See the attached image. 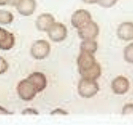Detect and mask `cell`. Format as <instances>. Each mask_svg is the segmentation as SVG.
<instances>
[{"instance_id": "d6986e66", "label": "cell", "mask_w": 133, "mask_h": 125, "mask_svg": "<svg viewBox=\"0 0 133 125\" xmlns=\"http://www.w3.org/2000/svg\"><path fill=\"white\" fill-rule=\"evenodd\" d=\"M123 115H133V104H127L122 109Z\"/></svg>"}, {"instance_id": "7a4b0ae2", "label": "cell", "mask_w": 133, "mask_h": 125, "mask_svg": "<svg viewBox=\"0 0 133 125\" xmlns=\"http://www.w3.org/2000/svg\"><path fill=\"white\" fill-rule=\"evenodd\" d=\"M100 89L99 84L94 80L82 78L78 84V92L84 98H91L97 95Z\"/></svg>"}, {"instance_id": "7402d4cb", "label": "cell", "mask_w": 133, "mask_h": 125, "mask_svg": "<svg viewBox=\"0 0 133 125\" xmlns=\"http://www.w3.org/2000/svg\"><path fill=\"white\" fill-rule=\"evenodd\" d=\"M12 114H14V112H10L7 109H5V107L0 106V115H12Z\"/></svg>"}, {"instance_id": "8fae6325", "label": "cell", "mask_w": 133, "mask_h": 125, "mask_svg": "<svg viewBox=\"0 0 133 125\" xmlns=\"http://www.w3.org/2000/svg\"><path fill=\"white\" fill-rule=\"evenodd\" d=\"M16 10L23 16H30L36 8V0H20L16 5Z\"/></svg>"}, {"instance_id": "44dd1931", "label": "cell", "mask_w": 133, "mask_h": 125, "mask_svg": "<svg viewBox=\"0 0 133 125\" xmlns=\"http://www.w3.org/2000/svg\"><path fill=\"white\" fill-rule=\"evenodd\" d=\"M50 115H61V116H66L68 115V112L66 110L61 109V108H57V109H55L52 110V112H50Z\"/></svg>"}, {"instance_id": "ac0fdd59", "label": "cell", "mask_w": 133, "mask_h": 125, "mask_svg": "<svg viewBox=\"0 0 133 125\" xmlns=\"http://www.w3.org/2000/svg\"><path fill=\"white\" fill-rule=\"evenodd\" d=\"M8 67H9V65L6 61V60L0 55V75H2L7 72Z\"/></svg>"}, {"instance_id": "6da1fadb", "label": "cell", "mask_w": 133, "mask_h": 125, "mask_svg": "<svg viewBox=\"0 0 133 125\" xmlns=\"http://www.w3.org/2000/svg\"><path fill=\"white\" fill-rule=\"evenodd\" d=\"M77 66L82 78L96 81L101 75V65L93 54L81 51L77 58Z\"/></svg>"}, {"instance_id": "7c38bea8", "label": "cell", "mask_w": 133, "mask_h": 125, "mask_svg": "<svg viewBox=\"0 0 133 125\" xmlns=\"http://www.w3.org/2000/svg\"><path fill=\"white\" fill-rule=\"evenodd\" d=\"M30 81L33 84V86L36 87L38 93L42 92L43 90L45 89L48 85L47 77L42 72H36L30 74L28 77Z\"/></svg>"}, {"instance_id": "3957f363", "label": "cell", "mask_w": 133, "mask_h": 125, "mask_svg": "<svg viewBox=\"0 0 133 125\" xmlns=\"http://www.w3.org/2000/svg\"><path fill=\"white\" fill-rule=\"evenodd\" d=\"M16 90L19 98L24 101H32L38 93L36 87L28 78L23 79L19 82Z\"/></svg>"}, {"instance_id": "2e32d148", "label": "cell", "mask_w": 133, "mask_h": 125, "mask_svg": "<svg viewBox=\"0 0 133 125\" xmlns=\"http://www.w3.org/2000/svg\"><path fill=\"white\" fill-rule=\"evenodd\" d=\"M124 58L127 62L133 64V43L125 47L124 50Z\"/></svg>"}, {"instance_id": "ba28073f", "label": "cell", "mask_w": 133, "mask_h": 125, "mask_svg": "<svg viewBox=\"0 0 133 125\" xmlns=\"http://www.w3.org/2000/svg\"><path fill=\"white\" fill-rule=\"evenodd\" d=\"M112 90L115 95H122L126 94L129 89V81L124 76H118L112 81Z\"/></svg>"}, {"instance_id": "30bf717a", "label": "cell", "mask_w": 133, "mask_h": 125, "mask_svg": "<svg viewBox=\"0 0 133 125\" xmlns=\"http://www.w3.org/2000/svg\"><path fill=\"white\" fill-rule=\"evenodd\" d=\"M15 37L6 29L0 28V49L9 51L14 46Z\"/></svg>"}, {"instance_id": "ffe728a7", "label": "cell", "mask_w": 133, "mask_h": 125, "mask_svg": "<svg viewBox=\"0 0 133 125\" xmlns=\"http://www.w3.org/2000/svg\"><path fill=\"white\" fill-rule=\"evenodd\" d=\"M22 115H38V112L37 110L33 109V108H27L22 112Z\"/></svg>"}, {"instance_id": "277c9868", "label": "cell", "mask_w": 133, "mask_h": 125, "mask_svg": "<svg viewBox=\"0 0 133 125\" xmlns=\"http://www.w3.org/2000/svg\"><path fill=\"white\" fill-rule=\"evenodd\" d=\"M50 50V45L47 40L38 39L32 45L30 54L36 60H44L49 56Z\"/></svg>"}, {"instance_id": "4fadbf2b", "label": "cell", "mask_w": 133, "mask_h": 125, "mask_svg": "<svg viewBox=\"0 0 133 125\" xmlns=\"http://www.w3.org/2000/svg\"><path fill=\"white\" fill-rule=\"evenodd\" d=\"M118 37L124 41H130L133 39V22H124L117 29Z\"/></svg>"}, {"instance_id": "e0dca14e", "label": "cell", "mask_w": 133, "mask_h": 125, "mask_svg": "<svg viewBox=\"0 0 133 125\" xmlns=\"http://www.w3.org/2000/svg\"><path fill=\"white\" fill-rule=\"evenodd\" d=\"M117 2L118 0H100L98 5L104 8H110L113 7Z\"/></svg>"}, {"instance_id": "cb8c5ba5", "label": "cell", "mask_w": 133, "mask_h": 125, "mask_svg": "<svg viewBox=\"0 0 133 125\" xmlns=\"http://www.w3.org/2000/svg\"><path fill=\"white\" fill-rule=\"evenodd\" d=\"M19 1H20V0H10L9 5H8L16 7V5H17V4L19 3Z\"/></svg>"}, {"instance_id": "9a60e30c", "label": "cell", "mask_w": 133, "mask_h": 125, "mask_svg": "<svg viewBox=\"0 0 133 125\" xmlns=\"http://www.w3.org/2000/svg\"><path fill=\"white\" fill-rule=\"evenodd\" d=\"M14 19L11 12L5 10H0V25L10 24Z\"/></svg>"}, {"instance_id": "5bb4252c", "label": "cell", "mask_w": 133, "mask_h": 125, "mask_svg": "<svg viewBox=\"0 0 133 125\" xmlns=\"http://www.w3.org/2000/svg\"><path fill=\"white\" fill-rule=\"evenodd\" d=\"M80 50L94 54L98 50V43L95 39H84L81 43Z\"/></svg>"}, {"instance_id": "603a6c76", "label": "cell", "mask_w": 133, "mask_h": 125, "mask_svg": "<svg viewBox=\"0 0 133 125\" xmlns=\"http://www.w3.org/2000/svg\"><path fill=\"white\" fill-rule=\"evenodd\" d=\"M82 1L88 5H94V4H98L100 0H82Z\"/></svg>"}, {"instance_id": "d4e9b609", "label": "cell", "mask_w": 133, "mask_h": 125, "mask_svg": "<svg viewBox=\"0 0 133 125\" xmlns=\"http://www.w3.org/2000/svg\"><path fill=\"white\" fill-rule=\"evenodd\" d=\"M10 0H0V6L9 5Z\"/></svg>"}, {"instance_id": "5b68a950", "label": "cell", "mask_w": 133, "mask_h": 125, "mask_svg": "<svg viewBox=\"0 0 133 125\" xmlns=\"http://www.w3.org/2000/svg\"><path fill=\"white\" fill-rule=\"evenodd\" d=\"M92 16L90 13L84 9H79L76 10L71 16V25L72 27L78 30L84 27L92 21Z\"/></svg>"}, {"instance_id": "8992f818", "label": "cell", "mask_w": 133, "mask_h": 125, "mask_svg": "<svg viewBox=\"0 0 133 125\" xmlns=\"http://www.w3.org/2000/svg\"><path fill=\"white\" fill-rule=\"evenodd\" d=\"M48 34L49 38L52 42L60 43L64 41L67 37V29L61 22H55L48 30Z\"/></svg>"}, {"instance_id": "9c48e42d", "label": "cell", "mask_w": 133, "mask_h": 125, "mask_svg": "<svg viewBox=\"0 0 133 125\" xmlns=\"http://www.w3.org/2000/svg\"><path fill=\"white\" fill-rule=\"evenodd\" d=\"M55 21H56L55 18L51 14H48V13L42 14L38 16L36 20V29L40 31L48 32V30L56 22Z\"/></svg>"}, {"instance_id": "52a82bcc", "label": "cell", "mask_w": 133, "mask_h": 125, "mask_svg": "<svg viewBox=\"0 0 133 125\" xmlns=\"http://www.w3.org/2000/svg\"><path fill=\"white\" fill-rule=\"evenodd\" d=\"M99 32L98 25L92 20L90 23H88L84 27L78 30V35L82 40L95 39L98 36Z\"/></svg>"}]
</instances>
